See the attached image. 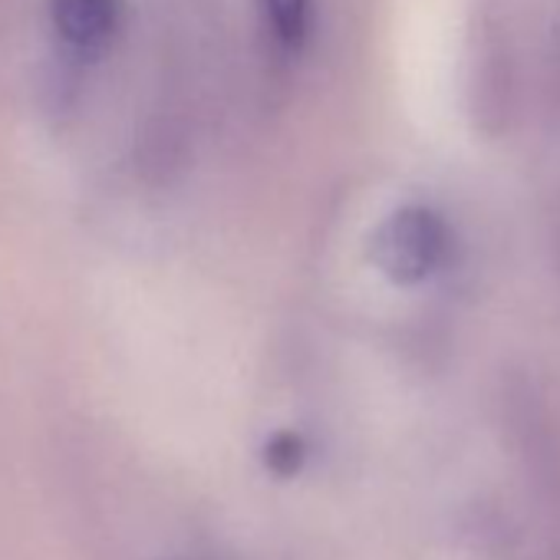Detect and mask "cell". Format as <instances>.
<instances>
[{
	"mask_svg": "<svg viewBox=\"0 0 560 560\" xmlns=\"http://www.w3.org/2000/svg\"><path fill=\"white\" fill-rule=\"evenodd\" d=\"M448 224L425 205H406L393 211L373 234L370 257L393 284H419L432 277L448 254Z\"/></svg>",
	"mask_w": 560,
	"mask_h": 560,
	"instance_id": "6da1fadb",
	"label": "cell"
},
{
	"mask_svg": "<svg viewBox=\"0 0 560 560\" xmlns=\"http://www.w3.org/2000/svg\"><path fill=\"white\" fill-rule=\"evenodd\" d=\"M50 31L73 63L100 60L119 34L122 0H44Z\"/></svg>",
	"mask_w": 560,
	"mask_h": 560,
	"instance_id": "7a4b0ae2",
	"label": "cell"
},
{
	"mask_svg": "<svg viewBox=\"0 0 560 560\" xmlns=\"http://www.w3.org/2000/svg\"><path fill=\"white\" fill-rule=\"evenodd\" d=\"M260 8L273 27V34L288 47H298L311 27V0H260Z\"/></svg>",
	"mask_w": 560,
	"mask_h": 560,
	"instance_id": "3957f363",
	"label": "cell"
},
{
	"mask_svg": "<svg viewBox=\"0 0 560 560\" xmlns=\"http://www.w3.org/2000/svg\"><path fill=\"white\" fill-rule=\"evenodd\" d=\"M307 462V442L298 432H277L264 445V465L277 478H294Z\"/></svg>",
	"mask_w": 560,
	"mask_h": 560,
	"instance_id": "277c9868",
	"label": "cell"
}]
</instances>
